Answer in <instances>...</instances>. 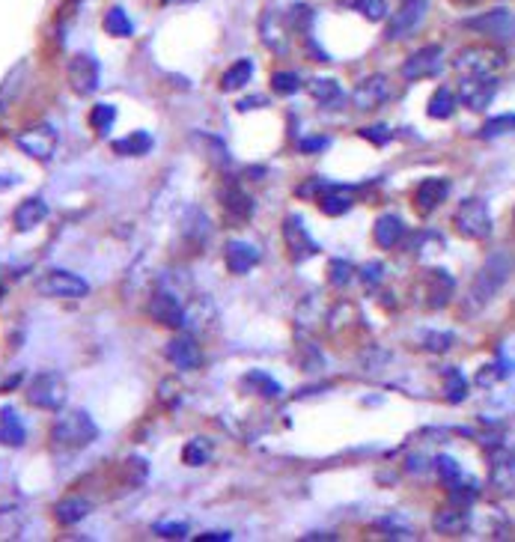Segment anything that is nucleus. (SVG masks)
<instances>
[{
	"label": "nucleus",
	"mask_w": 515,
	"mask_h": 542,
	"mask_svg": "<svg viewBox=\"0 0 515 542\" xmlns=\"http://www.w3.org/2000/svg\"><path fill=\"white\" fill-rule=\"evenodd\" d=\"M328 194H319V209L325 212V215H345V212L352 209V197L343 191V185H325Z\"/></svg>",
	"instance_id": "31"
},
{
	"label": "nucleus",
	"mask_w": 515,
	"mask_h": 542,
	"mask_svg": "<svg viewBox=\"0 0 515 542\" xmlns=\"http://www.w3.org/2000/svg\"><path fill=\"white\" fill-rule=\"evenodd\" d=\"M220 206H224L227 215L238 221V224H242V221H251L256 212L253 197L242 188V185H227L224 194H220Z\"/></svg>",
	"instance_id": "21"
},
{
	"label": "nucleus",
	"mask_w": 515,
	"mask_h": 542,
	"mask_svg": "<svg viewBox=\"0 0 515 542\" xmlns=\"http://www.w3.org/2000/svg\"><path fill=\"white\" fill-rule=\"evenodd\" d=\"M24 63H19L15 66V72H10L6 75V81H4V87H0V113H4L6 108H10V102L19 96V90H21V78H24Z\"/></svg>",
	"instance_id": "41"
},
{
	"label": "nucleus",
	"mask_w": 515,
	"mask_h": 542,
	"mask_svg": "<svg viewBox=\"0 0 515 542\" xmlns=\"http://www.w3.org/2000/svg\"><path fill=\"white\" fill-rule=\"evenodd\" d=\"M209 459H212V441L209 438H191L188 444H185V450H182L185 465L200 468V465H206Z\"/></svg>",
	"instance_id": "37"
},
{
	"label": "nucleus",
	"mask_w": 515,
	"mask_h": 542,
	"mask_svg": "<svg viewBox=\"0 0 515 542\" xmlns=\"http://www.w3.org/2000/svg\"><path fill=\"white\" fill-rule=\"evenodd\" d=\"M447 497H450V504L453 506H461V510H470L474 506V501H477V486L474 483H456V486H450L447 488Z\"/></svg>",
	"instance_id": "42"
},
{
	"label": "nucleus",
	"mask_w": 515,
	"mask_h": 542,
	"mask_svg": "<svg viewBox=\"0 0 515 542\" xmlns=\"http://www.w3.org/2000/svg\"><path fill=\"white\" fill-rule=\"evenodd\" d=\"M99 438V426L90 417V412L75 408V412H60L54 426H51V441L66 450H84Z\"/></svg>",
	"instance_id": "2"
},
{
	"label": "nucleus",
	"mask_w": 515,
	"mask_h": 542,
	"mask_svg": "<svg viewBox=\"0 0 515 542\" xmlns=\"http://www.w3.org/2000/svg\"><path fill=\"white\" fill-rule=\"evenodd\" d=\"M444 69V48L441 46H423L417 48L411 57H405L403 78L405 81H420V78H432Z\"/></svg>",
	"instance_id": "14"
},
{
	"label": "nucleus",
	"mask_w": 515,
	"mask_h": 542,
	"mask_svg": "<svg viewBox=\"0 0 515 542\" xmlns=\"http://www.w3.org/2000/svg\"><path fill=\"white\" fill-rule=\"evenodd\" d=\"M122 477H126V486L129 488H140L146 479V462L144 459H126V465H122Z\"/></svg>",
	"instance_id": "47"
},
{
	"label": "nucleus",
	"mask_w": 515,
	"mask_h": 542,
	"mask_svg": "<svg viewBox=\"0 0 515 542\" xmlns=\"http://www.w3.org/2000/svg\"><path fill=\"white\" fill-rule=\"evenodd\" d=\"M435 471H438V477L444 479V486H447V488L461 483V468H459V462L453 456H438V459H435Z\"/></svg>",
	"instance_id": "45"
},
{
	"label": "nucleus",
	"mask_w": 515,
	"mask_h": 542,
	"mask_svg": "<svg viewBox=\"0 0 515 542\" xmlns=\"http://www.w3.org/2000/svg\"><path fill=\"white\" fill-rule=\"evenodd\" d=\"M260 260H262L260 247L251 242H227L224 247V263L233 274H247Z\"/></svg>",
	"instance_id": "22"
},
{
	"label": "nucleus",
	"mask_w": 515,
	"mask_h": 542,
	"mask_svg": "<svg viewBox=\"0 0 515 542\" xmlns=\"http://www.w3.org/2000/svg\"><path fill=\"white\" fill-rule=\"evenodd\" d=\"M387 99H390V81H387L385 75L363 78V81L354 87V93H352V104L358 111H376Z\"/></svg>",
	"instance_id": "17"
},
{
	"label": "nucleus",
	"mask_w": 515,
	"mask_h": 542,
	"mask_svg": "<svg viewBox=\"0 0 515 542\" xmlns=\"http://www.w3.org/2000/svg\"><path fill=\"white\" fill-rule=\"evenodd\" d=\"M46 218H48V203L42 197L21 200L19 209H15V215H12L19 233H30V229H37L39 224H46Z\"/></svg>",
	"instance_id": "23"
},
{
	"label": "nucleus",
	"mask_w": 515,
	"mask_h": 542,
	"mask_svg": "<svg viewBox=\"0 0 515 542\" xmlns=\"http://www.w3.org/2000/svg\"><path fill=\"white\" fill-rule=\"evenodd\" d=\"M361 138H367L370 144H376V146H385L390 138H394V129L390 126H367V129H361Z\"/></svg>",
	"instance_id": "52"
},
{
	"label": "nucleus",
	"mask_w": 515,
	"mask_h": 542,
	"mask_svg": "<svg viewBox=\"0 0 515 542\" xmlns=\"http://www.w3.org/2000/svg\"><path fill=\"white\" fill-rule=\"evenodd\" d=\"M253 72H256L253 60H247V57H245V60H236V63L229 66L224 75H220V90H224V93L242 90V87L253 78Z\"/></svg>",
	"instance_id": "29"
},
{
	"label": "nucleus",
	"mask_w": 515,
	"mask_h": 542,
	"mask_svg": "<svg viewBox=\"0 0 515 542\" xmlns=\"http://www.w3.org/2000/svg\"><path fill=\"white\" fill-rule=\"evenodd\" d=\"M470 521V510H461V506H447V510L432 515V528L435 533H444V537H461L468 530Z\"/></svg>",
	"instance_id": "24"
},
{
	"label": "nucleus",
	"mask_w": 515,
	"mask_h": 542,
	"mask_svg": "<svg viewBox=\"0 0 515 542\" xmlns=\"http://www.w3.org/2000/svg\"><path fill=\"white\" fill-rule=\"evenodd\" d=\"M153 530L158 533V537H164V539H185L188 524H185V521H158Z\"/></svg>",
	"instance_id": "50"
},
{
	"label": "nucleus",
	"mask_w": 515,
	"mask_h": 542,
	"mask_svg": "<svg viewBox=\"0 0 515 542\" xmlns=\"http://www.w3.org/2000/svg\"><path fill=\"white\" fill-rule=\"evenodd\" d=\"M453 111H456V96H453L447 87L435 90L432 99H429V104H426V113H429L432 120H450Z\"/></svg>",
	"instance_id": "34"
},
{
	"label": "nucleus",
	"mask_w": 515,
	"mask_h": 542,
	"mask_svg": "<svg viewBox=\"0 0 515 542\" xmlns=\"http://www.w3.org/2000/svg\"><path fill=\"white\" fill-rule=\"evenodd\" d=\"M283 242H287V251L292 256V263H307L310 256L319 254L316 238L307 233L304 221H301L298 215L283 218Z\"/></svg>",
	"instance_id": "12"
},
{
	"label": "nucleus",
	"mask_w": 515,
	"mask_h": 542,
	"mask_svg": "<svg viewBox=\"0 0 515 542\" xmlns=\"http://www.w3.org/2000/svg\"><path fill=\"white\" fill-rule=\"evenodd\" d=\"M271 90L278 96H292L301 90V78L298 72H287V69H280V72L271 75Z\"/></svg>",
	"instance_id": "44"
},
{
	"label": "nucleus",
	"mask_w": 515,
	"mask_h": 542,
	"mask_svg": "<svg viewBox=\"0 0 515 542\" xmlns=\"http://www.w3.org/2000/svg\"><path fill=\"white\" fill-rule=\"evenodd\" d=\"M453 224H456V233L461 238H470V242H483V238H488V233H492V212H488L486 200L468 197L456 209V218H453Z\"/></svg>",
	"instance_id": "5"
},
{
	"label": "nucleus",
	"mask_w": 515,
	"mask_h": 542,
	"mask_svg": "<svg viewBox=\"0 0 515 542\" xmlns=\"http://www.w3.org/2000/svg\"><path fill=\"white\" fill-rule=\"evenodd\" d=\"M158 399H162V405H167V408H173V405H179V399H182V385L176 379H164L162 381V390H158Z\"/></svg>",
	"instance_id": "48"
},
{
	"label": "nucleus",
	"mask_w": 515,
	"mask_h": 542,
	"mask_svg": "<svg viewBox=\"0 0 515 542\" xmlns=\"http://www.w3.org/2000/svg\"><path fill=\"white\" fill-rule=\"evenodd\" d=\"M378 530H385L387 539H414V530L405 528V524L394 521V519H381L378 521Z\"/></svg>",
	"instance_id": "49"
},
{
	"label": "nucleus",
	"mask_w": 515,
	"mask_h": 542,
	"mask_svg": "<svg viewBox=\"0 0 515 542\" xmlns=\"http://www.w3.org/2000/svg\"><path fill=\"white\" fill-rule=\"evenodd\" d=\"M423 456H411V459H408V474H423V471H426V465H423Z\"/></svg>",
	"instance_id": "56"
},
{
	"label": "nucleus",
	"mask_w": 515,
	"mask_h": 542,
	"mask_svg": "<svg viewBox=\"0 0 515 542\" xmlns=\"http://www.w3.org/2000/svg\"><path fill=\"white\" fill-rule=\"evenodd\" d=\"M372 238H376L378 247L385 251H394V247L405 238V221L399 215H381L372 227Z\"/></svg>",
	"instance_id": "25"
},
{
	"label": "nucleus",
	"mask_w": 515,
	"mask_h": 542,
	"mask_svg": "<svg viewBox=\"0 0 515 542\" xmlns=\"http://www.w3.org/2000/svg\"><path fill=\"white\" fill-rule=\"evenodd\" d=\"M307 90L319 104H325V108L343 102V87L336 84V78H313V81L307 84Z\"/></svg>",
	"instance_id": "32"
},
{
	"label": "nucleus",
	"mask_w": 515,
	"mask_h": 542,
	"mask_svg": "<svg viewBox=\"0 0 515 542\" xmlns=\"http://www.w3.org/2000/svg\"><path fill=\"white\" fill-rule=\"evenodd\" d=\"M102 24H104V30H108L111 37H117V39H129L131 33H135V21L129 19V13L122 10V6H111V10L104 13Z\"/></svg>",
	"instance_id": "33"
},
{
	"label": "nucleus",
	"mask_w": 515,
	"mask_h": 542,
	"mask_svg": "<svg viewBox=\"0 0 515 542\" xmlns=\"http://www.w3.org/2000/svg\"><path fill=\"white\" fill-rule=\"evenodd\" d=\"M447 194H450V182L441 179V176H429V179H423L417 185L414 209L420 212V215H429V212H435L444 200H447Z\"/></svg>",
	"instance_id": "20"
},
{
	"label": "nucleus",
	"mask_w": 515,
	"mask_h": 542,
	"mask_svg": "<svg viewBox=\"0 0 515 542\" xmlns=\"http://www.w3.org/2000/svg\"><path fill=\"white\" fill-rule=\"evenodd\" d=\"M37 292L46 298H84L90 296V283L81 274L66 269H48L37 278Z\"/></svg>",
	"instance_id": "7"
},
{
	"label": "nucleus",
	"mask_w": 515,
	"mask_h": 542,
	"mask_svg": "<svg viewBox=\"0 0 515 542\" xmlns=\"http://www.w3.org/2000/svg\"><path fill=\"white\" fill-rule=\"evenodd\" d=\"M15 146H19L24 155L37 158V162H51L60 146V135L51 122H37V126H28L15 135Z\"/></svg>",
	"instance_id": "8"
},
{
	"label": "nucleus",
	"mask_w": 515,
	"mask_h": 542,
	"mask_svg": "<svg viewBox=\"0 0 515 542\" xmlns=\"http://www.w3.org/2000/svg\"><path fill=\"white\" fill-rule=\"evenodd\" d=\"M164 354H167V361H170L173 367H179V370H197L203 363V349H200V343L194 340L191 334L173 337V340L167 343Z\"/></svg>",
	"instance_id": "18"
},
{
	"label": "nucleus",
	"mask_w": 515,
	"mask_h": 542,
	"mask_svg": "<svg viewBox=\"0 0 515 542\" xmlns=\"http://www.w3.org/2000/svg\"><path fill=\"white\" fill-rule=\"evenodd\" d=\"M506 63L510 57L494 46H468L453 57V69L461 75H497Z\"/></svg>",
	"instance_id": "3"
},
{
	"label": "nucleus",
	"mask_w": 515,
	"mask_h": 542,
	"mask_svg": "<svg viewBox=\"0 0 515 542\" xmlns=\"http://www.w3.org/2000/svg\"><path fill=\"white\" fill-rule=\"evenodd\" d=\"M66 81L72 87V93L78 96H93L102 84V66L93 54H75L69 60L66 69Z\"/></svg>",
	"instance_id": "11"
},
{
	"label": "nucleus",
	"mask_w": 515,
	"mask_h": 542,
	"mask_svg": "<svg viewBox=\"0 0 515 542\" xmlns=\"http://www.w3.org/2000/svg\"><path fill=\"white\" fill-rule=\"evenodd\" d=\"M229 539H233V533L229 530H209L200 537V542H229Z\"/></svg>",
	"instance_id": "54"
},
{
	"label": "nucleus",
	"mask_w": 515,
	"mask_h": 542,
	"mask_svg": "<svg viewBox=\"0 0 515 542\" xmlns=\"http://www.w3.org/2000/svg\"><path fill=\"white\" fill-rule=\"evenodd\" d=\"M90 510H93V504L87 501V497L69 495V497H63V501L54 506V519L60 524H66V528H72V524L84 521L87 515H90Z\"/></svg>",
	"instance_id": "27"
},
{
	"label": "nucleus",
	"mask_w": 515,
	"mask_h": 542,
	"mask_svg": "<svg viewBox=\"0 0 515 542\" xmlns=\"http://www.w3.org/2000/svg\"><path fill=\"white\" fill-rule=\"evenodd\" d=\"M488 488L501 497L515 492V456L510 450L494 447L488 453Z\"/></svg>",
	"instance_id": "13"
},
{
	"label": "nucleus",
	"mask_w": 515,
	"mask_h": 542,
	"mask_svg": "<svg viewBox=\"0 0 515 542\" xmlns=\"http://www.w3.org/2000/svg\"><path fill=\"white\" fill-rule=\"evenodd\" d=\"M313 10H310L307 4H295L289 10V15H287V21L292 24V28H295L298 33H304V37H310V28H313Z\"/></svg>",
	"instance_id": "43"
},
{
	"label": "nucleus",
	"mask_w": 515,
	"mask_h": 542,
	"mask_svg": "<svg viewBox=\"0 0 515 542\" xmlns=\"http://www.w3.org/2000/svg\"><path fill=\"white\" fill-rule=\"evenodd\" d=\"M349 6L367 21H385L387 19V0H349Z\"/></svg>",
	"instance_id": "40"
},
{
	"label": "nucleus",
	"mask_w": 515,
	"mask_h": 542,
	"mask_svg": "<svg viewBox=\"0 0 515 542\" xmlns=\"http://www.w3.org/2000/svg\"><path fill=\"white\" fill-rule=\"evenodd\" d=\"M426 13H429V0H403L399 10L394 13V19L387 21V42H403L411 33H417V28L426 21Z\"/></svg>",
	"instance_id": "9"
},
{
	"label": "nucleus",
	"mask_w": 515,
	"mask_h": 542,
	"mask_svg": "<svg viewBox=\"0 0 515 542\" xmlns=\"http://www.w3.org/2000/svg\"><path fill=\"white\" fill-rule=\"evenodd\" d=\"M313 539H334V533H307L304 542H313Z\"/></svg>",
	"instance_id": "57"
},
{
	"label": "nucleus",
	"mask_w": 515,
	"mask_h": 542,
	"mask_svg": "<svg viewBox=\"0 0 515 542\" xmlns=\"http://www.w3.org/2000/svg\"><path fill=\"white\" fill-rule=\"evenodd\" d=\"M456 4H477V0H456Z\"/></svg>",
	"instance_id": "59"
},
{
	"label": "nucleus",
	"mask_w": 515,
	"mask_h": 542,
	"mask_svg": "<svg viewBox=\"0 0 515 542\" xmlns=\"http://www.w3.org/2000/svg\"><path fill=\"white\" fill-rule=\"evenodd\" d=\"M113 122H117V104H111V102H99V104H93V111H90V129L96 131V135H108V131L113 129Z\"/></svg>",
	"instance_id": "35"
},
{
	"label": "nucleus",
	"mask_w": 515,
	"mask_h": 542,
	"mask_svg": "<svg viewBox=\"0 0 515 542\" xmlns=\"http://www.w3.org/2000/svg\"><path fill=\"white\" fill-rule=\"evenodd\" d=\"M69 399V385L60 372H39L28 385V403L46 412H63Z\"/></svg>",
	"instance_id": "6"
},
{
	"label": "nucleus",
	"mask_w": 515,
	"mask_h": 542,
	"mask_svg": "<svg viewBox=\"0 0 515 542\" xmlns=\"http://www.w3.org/2000/svg\"><path fill=\"white\" fill-rule=\"evenodd\" d=\"M331 146V138L328 135H313V138H301L298 140V153H304V155H316V153H322V149H328Z\"/></svg>",
	"instance_id": "51"
},
{
	"label": "nucleus",
	"mask_w": 515,
	"mask_h": 542,
	"mask_svg": "<svg viewBox=\"0 0 515 542\" xmlns=\"http://www.w3.org/2000/svg\"><path fill=\"white\" fill-rule=\"evenodd\" d=\"M260 37L265 42V48L274 51V54H287L289 51V33H287V19L274 10H265L260 19Z\"/></svg>",
	"instance_id": "19"
},
{
	"label": "nucleus",
	"mask_w": 515,
	"mask_h": 542,
	"mask_svg": "<svg viewBox=\"0 0 515 542\" xmlns=\"http://www.w3.org/2000/svg\"><path fill=\"white\" fill-rule=\"evenodd\" d=\"M510 271H512V256L506 251H494L488 260L483 263V269L477 271L474 283H470V292H468V310H479L483 304H488L506 280H510Z\"/></svg>",
	"instance_id": "1"
},
{
	"label": "nucleus",
	"mask_w": 515,
	"mask_h": 542,
	"mask_svg": "<svg viewBox=\"0 0 515 542\" xmlns=\"http://www.w3.org/2000/svg\"><path fill=\"white\" fill-rule=\"evenodd\" d=\"M354 280V265L349 260H331L328 263V283L336 289H345Z\"/></svg>",
	"instance_id": "39"
},
{
	"label": "nucleus",
	"mask_w": 515,
	"mask_h": 542,
	"mask_svg": "<svg viewBox=\"0 0 515 542\" xmlns=\"http://www.w3.org/2000/svg\"><path fill=\"white\" fill-rule=\"evenodd\" d=\"M461 28L494 42H515V13L506 10V6H494V10L470 15V19L461 21Z\"/></svg>",
	"instance_id": "4"
},
{
	"label": "nucleus",
	"mask_w": 515,
	"mask_h": 542,
	"mask_svg": "<svg viewBox=\"0 0 515 542\" xmlns=\"http://www.w3.org/2000/svg\"><path fill=\"white\" fill-rule=\"evenodd\" d=\"M453 343H456V334H450V331H429V334L423 337V349L426 352H435V354L450 352Z\"/></svg>",
	"instance_id": "46"
},
{
	"label": "nucleus",
	"mask_w": 515,
	"mask_h": 542,
	"mask_svg": "<svg viewBox=\"0 0 515 542\" xmlns=\"http://www.w3.org/2000/svg\"><path fill=\"white\" fill-rule=\"evenodd\" d=\"M24 438H28V429H24L19 412L12 405H4L0 408V444L6 447H21Z\"/></svg>",
	"instance_id": "26"
},
{
	"label": "nucleus",
	"mask_w": 515,
	"mask_h": 542,
	"mask_svg": "<svg viewBox=\"0 0 515 542\" xmlns=\"http://www.w3.org/2000/svg\"><path fill=\"white\" fill-rule=\"evenodd\" d=\"M512 131H515V113H501V117H492L483 129H479V138L494 140V138L512 135Z\"/></svg>",
	"instance_id": "38"
},
{
	"label": "nucleus",
	"mask_w": 515,
	"mask_h": 542,
	"mask_svg": "<svg viewBox=\"0 0 515 542\" xmlns=\"http://www.w3.org/2000/svg\"><path fill=\"white\" fill-rule=\"evenodd\" d=\"M153 146H155V140L149 131H131V135L113 140V153L122 158H140V155L153 153Z\"/></svg>",
	"instance_id": "28"
},
{
	"label": "nucleus",
	"mask_w": 515,
	"mask_h": 542,
	"mask_svg": "<svg viewBox=\"0 0 515 542\" xmlns=\"http://www.w3.org/2000/svg\"><path fill=\"white\" fill-rule=\"evenodd\" d=\"M251 108H265V99H262V96H253V99H242V102H238V111H251Z\"/></svg>",
	"instance_id": "55"
},
{
	"label": "nucleus",
	"mask_w": 515,
	"mask_h": 542,
	"mask_svg": "<svg viewBox=\"0 0 515 542\" xmlns=\"http://www.w3.org/2000/svg\"><path fill=\"white\" fill-rule=\"evenodd\" d=\"M417 292H420L423 304L429 307V310H441V307L450 304L453 292H456V280H453L444 269H432V271L420 280Z\"/></svg>",
	"instance_id": "15"
},
{
	"label": "nucleus",
	"mask_w": 515,
	"mask_h": 542,
	"mask_svg": "<svg viewBox=\"0 0 515 542\" xmlns=\"http://www.w3.org/2000/svg\"><path fill=\"white\" fill-rule=\"evenodd\" d=\"M497 96V78L494 75H461L459 81V99L468 111H486Z\"/></svg>",
	"instance_id": "10"
},
{
	"label": "nucleus",
	"mask_w": 515,
	"mask_h": 542,
	"mask_svg": "<svg viewBox=\"0 0 515 542\" xmlns=\"http://www.w3.org/2000/svg\"><path fill=\"white\" fill-rule=\"evenodd\" d=\"M381 278H385V265H381V263H367L361 269V280H363V287H367V289H376L381 283Z\"/></svg>",
	"instance_id": "53"
},
{
	"label": "nucleus",
	"mask_w": 515,
	"mask_h": 542,
	"mask_svg": "<svg viewBox=\"0 0 515 542\" xmlns=\"http://www.w3.org/2000/svg\"><path fill=\"white\" fill-rule=\"evenodd\" d=\"M146 310H149V316H153L158 325L173 328V331H179V328H185V307H182V301L173 296V292L158 289L155 296L149 298Z\"/></svg>",
	"instance_id": "16"
},
{
	"label": "nucleus",
	"mask_w": 515,
	"mask_h": 542,
	"mask_svg": "<svg viewBox=\"0 0 515 542\" xmlns=\"http://www.w3.org/2000/svg\"><path fill=\"white\" fill-rule=\"evenodd\" d=\"M242 385L245 388H251L256 396H262V399H278L280 394H283V388H280V381H274L269 372H262V370H251V372H245L242 376Z\"/></svg>",
	"instance_id": "30"
},
{
	"label": "nucleus",
	"mask_w": 515,
	"mask_h": 542,
	"mask_svg": "<svg viewBox=\"0 0 515 542\" xmlns=\"http://www.w3.org/2000/svg\"><path fill=\"white\" fill-rule=\"evenodd\" d=\"M444 396L450 399V403H461V399L468 396V379H465V372L461 370H456V367H447L444 370Z\"/></svg>",
	"instance_id": "36"
},
{
	"label": "nucleus",
	"mask_w": 515,
	"mask_h": 542,
	"mask_svg": "<svg viewBox=\"0 0 515 542\" xmlns=\"http://www.w3.org/2000/svg\"><path fill=\"white\" fill-rule=\"evenodd\" d=\"M176 4H197V0H176Z\"/></svg>",
	"instance_id": "58"
}]
</instances>
